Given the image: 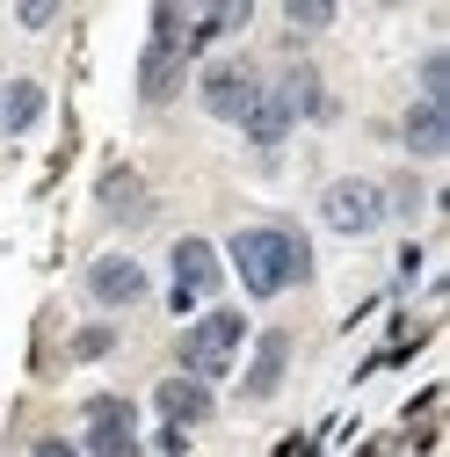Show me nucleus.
I'll list each match as a JSON object with an SVG mask.
<instances>
[{
	"label": "nucleus",
	"mask_w": 450,
	"mask_h": 457,
	"mask_svg": "<svg viewBox=\"0 0 450 457\" xmlns=\"http://www.w3.org/2000/svg\"><path fill=\"white\" fill-rule=\"evenodd\" d=\"M233 269H240V283L254 298H276V291H291V283H305V269H312V254H305V240L291 233V225H247V233H233Z\"/></svg>",
	"instance_id": "obj_1"
},
{
	"label": "nucleus",
	"mask_w": 450,
	"mask_h": 457,
	"mask_svg": "<svg viewBox=\"0 0 450 457\" xmlns=\"http://www.w3.org/2000/svg\"><path fill=\"white\" fill-rule=\"evenodd\" d=\"M240 341H247V320H240L233 305H211V312L182 334V378H196V385L225 378L233 356H240Z\"/></svg>",
	"instance_id": "obj_2"
},
{
	"label": "nucleus",
	"mask_w": 450,
	"mask_h": 457,
	"mask_svg": "<svg viewBox=\"0 0 450 457\" xmlns=\"http://www.w3.org/2000/svg\"><path fill=\"white\" fill-rule=\"evenodd\" d=\"M182 59H189V8H153V44L138 59V95L167 102L182 87Z\"/></svg>",
	"instance_id": "obj_3"
},
{
	"label": "nucleus",
	"mask_w": 450,
	"mask_h": 457,
	"mask_svg": "<svg viewBox=\"0 0 450 457\" xmlns=\"http://www.w3.org/2000/svg\"><path fill=\"white\" fill-rule=\"evenodd\" d=\"M262 102V73L247 66V59H218V66H204V109L218 124H247V109Z\"/></svg>",
	"instance_id": "obj_4"
},
{
	"label": "nucleus",
	"mask_w": 450,
	"mask_h": 457,
	"mask_svg": "<svg viewBox=\"0 0 450 457\" xmlns=\"http://www.w3.org/2000/svg\"><path fill=\"white\" fill-rule=\"evenodd\" d=\"M88 457H138V414H131V399H117V392L88 399Z\"/></svg>",
	"instance_id": "obj_5"
},
{
	"label": "nucleus",
	"mask_w": 450,
	"mask_h": 457,
	"mask_svg": "<svg viewBox=\"0 0 450 457\" xmlns=\"http://www.w3.org/2000/svg\"><path fill=\"white\" fill-rule=\"evenodd\" d=\"M320 218L334 225V233H371V225L385 218V189L378 182H327V196H320Z\"/></svg>",
	"instance_id": "obj_6"
},
{
	"label": "nucleus",
	"mask_w": 450,
	"mask_h": 457,
	"mask_svg": "<svg viewBox=\"0 0 450 457\" xmlns=\"http://www.w3.org/2000/svg\"><path fill=\"white\" fill-rule=\"evenodd\" d=\"M211 291H218V247L211 240H175V305L189 312Z\"/></svg>",
	"instance_id": "obj_7"
},
{
	"label": "nucleus",
	"mask_w": 450,
	"mask_h": 457,
	"mask_svg": "<svg viewBox=\"0 0 450 457\" xmlns=\"http://www.w3.org/2000/svg\"><path fill=\"white\" fill-rule=\"evenodd\" d=\"M95 204H102V218H117V225H146L153 218V189L131 175V167H109V175L95 182Z\"/></svg>",
	"instance_id": "obj_8"
},
{
	"label": "nucleus",
	"mask_w": 450,
	"mask_h": 457,
	"mask_svg": "<svg viewBox=\"0 0 450 457\" xmlns=\"http://www.w3.org/2000/svg\"><path fill=\"white\" fill-rule=\"evenodd\" d=\"M88 298H95V305H138V298H146V269H138L131 254H102V262L88 269Z\"/></svg>",
	"instance_id": "obj_9"
},
{
	"label": "nucleus",
	"mask_w": 450,
	"mask_h": 457,
	"mask_svg": "<svg viewBox=\"0 0 450 457\" xmlns=\"http://www.w3.org/2000/svg\"><path fill=\"white\" fill-rule=\"evenodd\" d=\"M400 145L414 160H443L450 153V102H414L400 117Z\"/></svg>",
	"instance_id": "obj_10"
},
{
	"label": "nucleus",
	"mask_w": 450,
	"mask_h": 457,
	"mask_svg": "<svg viewBox=\"0 0 450 457\" xmlns=\"http://www.w3.org/2000/svg\"><path fill=\"white\" fill-rule=\"evenodd\" d=\"M284 95V109H291V124L305 117V124H334V102H327V87H320V73L312 66H291V80L276 87Z\"/></svg>",
	"instance_id": "obj_11"
},
{
	"label": "nucleus",
	"mask_w": 450,
	"mask_h": 457,
	"mask_svg": "<svg viewBox=\"0 0 450 457\" xmlns=\"http://www.w3.org/2000/svg\"><path fill=\"white\" fill-rule=\"evenodd\" d=\"M153 407L167 414V428H189V421H204V414H211V392H204L196 378H167V385L153 392Z\"/></svg>",
	"instance_id": "obj_12"
},
{
	"label": "nucleus",
	"mask_w": 450,
	"mask_h": 457,
	"mask_svg": "<svg viewBox=\"0 0 450 457\" xmlns=\"http://www.w3.org/2000/svg\"><path fill=\"white\" fill-rule=\"evenodd\" d=\"M247 138H254V153H276V145H284V131H291V109H284V95H269L262 87V102L247 109V124H240Z\"/></svg>",
	"instance_id": "obj_13"
},
{
	"label": "nucleus",
	"mask_w": 450,
	"mask_h": 457,
	"mask_svg": "<svg viewBox=\"0 0 450 457\" xmlns=\"http://www.w3.org/2000/svg\"><path fill=\"white\" fill-rule=\"evenodd\" d=\"M284 363H291V341H284V334H262V349H254V363H247V392L269 399L276 385H284Z\"/></svg>",
	"instance_id": "obj_14"
},
{
	"label": "nucleus",
	"mask_w": 450,
	"mask_h": 457,
	"mask_svg": "<svg viewBox=\"0 0 450 457\" xmlns=\"http://www.w3.org/2000/svg\"><path fill=\"white\" fill-rule=\"evenodd\" d=\"M37 117H44V87H37V80L0 87V124H8V131H29Z\"/></svg>",
	"instance_id": "obj_15"
},
{
	"label": "nucleus",
	"mask_w": 450,
	"mask_h": 457,
	"mask_svg": "<svg viewBox=\"0 0 450 457\" xmlns=\"http://www.w3.org/2000/svg\"><path fill=\"white\" fill-rule=\"evenodd\" d=\"M284 22H291L298 37H312V29H327V22H334V0H291Z\"/></svg>",
	"instance_id": "obj_16"
},
{
	"label": "nucleus",
	"mask_w": 450,
	"mask_h": 457,
	"mask_svg": "<svg viewBox=\"0 0 450 457\" xmlns=\"http://www.w3.org/2000/svg\"><path fill=\"white\" fill-rule=\"evenodd\" d=\"M421 87H429V102H450V59H443V51L421 59Z\"/></svg>",
	"instance_id": "obj_17"
},
{
	"label": "nucleus",
	"mask_w": 450,
	"mask_h": 457,
	"mask_svg": "<svg viewBox=\"0 0 450 457\" xmlns=\"http://www.w3.org/2000/svg\"><path fill=\"white\" fill-rule=\"evenodd\" d=\"M109 349H117V334H109V327H88V334L73 341V356H109Z\"/></svg>",
	"instance_id": "obj_18"
},
{
	"label": "nucleus",
	"mask_w": 450,
	"mask_h": 457,
	"mask_svg": "<svg viewBox=\"0 0 450 457\" xmlns=\"http://www.w3.org/2000/svg\"><path fill=\"white\" fill-rule=\"evenodd\" d=\"M51 15H59L51 0H22V8H15V22H22V29H51Z\"/></svg>",
	"instance_id": "obj_19"
},
{
	"label": "nucleus",
	"mask_w": 450,
	"mask_h": 457,
	"mask_svg": "<svg viewBox=\"0 0 450 457\" xmlns=\"http://www.w3.org/2000/svg\"><path fill=\"white\" fill-rule=\"evenodd\" d=\"M29 457H80V450H73V443H59V436H44V443H37Z\"/></svg>",
	"instance_id": "obj_20"
}]
</instances>
